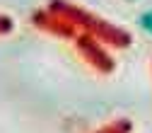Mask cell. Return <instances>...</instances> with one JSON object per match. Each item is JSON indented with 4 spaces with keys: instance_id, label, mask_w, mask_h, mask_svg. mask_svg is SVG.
Masks as SVG:
<instances>
[{
    "instance_id": "obj_1",
    "label": "cell",
    "mask_w": 152,
    "mask_h": 133,
    "mask_svg": "<svg viewBox=\"0 0 152 133\" xmlns=\"http://www.w3.org/2000/svg\"><path fill=\"white\" fill-rule=\"evenodd\" d=\"M140 27H142L145 32H150V34H152V10H147V12H142V15H140Z\"/></svg>"
}]
</instances>
